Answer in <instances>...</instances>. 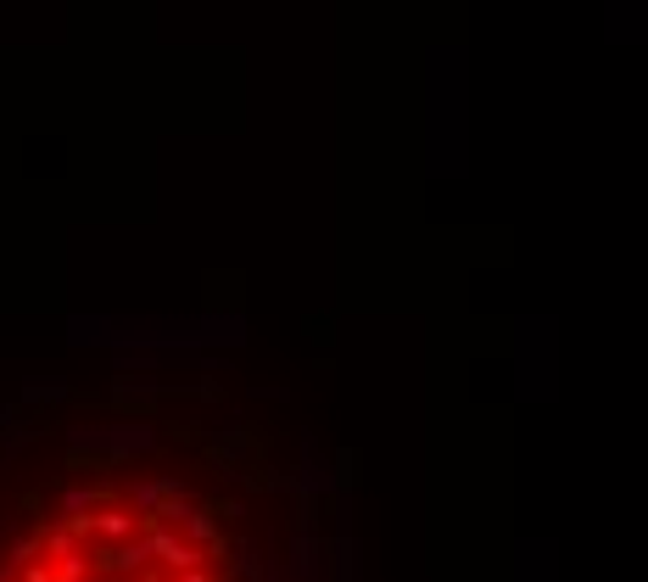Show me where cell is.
I'll use <instances>...</instances> for the list:
<instances>
[{
  "label": "cell",
  "mask_w": 648,
  "mask_h": 582,
  "mask_svg": "<svg viewBox=\"0 0 648 582\" xmlns=\"http://www.w3.org/2000/svg\"><path fill=\"white\" fill-rule=\"evenodd\" d=\"M146 565H157L146 532H140V538H124V543H96V571H102V576H135V571H146Z\"/></svg>",
  "instance_id": "cell-4"
},
{
  "label": "cell",
  "mask_w": 648,
  "mask_h": 582,
  "mask_svg": "<svg viewBox=\"0 0 648 582\" xmlns=\"http://www.w3.org/2000/svg\"><path fill=\"white\" fill-rule=\"evenodd\" d=\"M12 421H18V409H12L7 398H0V437H7V432H12Z\"/></svg>",
  "instance_id": "cell-17"
},
{
  "label": "cell",
  "mask_w": 648,
  "mask_h": 582,
  "mask_svg": "<svg viewBox=\"0 0 648 582\" xmlns=\"http://www.w3.org/2000/svg\"><path fill=\"white\" fill-rule=\"evenodd\" d=\"M168 582H219V571H208V565H191V571H168Z\"/></svg>",
  "instance_id": "cell-16"
},
{
  "label": "cell",
  "mask_w": 648,
  "mask_h": 582,
  "mask_svg": "<svg viewBox=\"0 0 648 582\" xmlns=\"http://www.w3.org/2000/svg\"><path fill=\"white\" fill-rule=\"evenodd\" d=\"M89 576H96V560H89V549L56 560V582H89Z\"/></svg>",
  "instance_id": "cell-13"
},
{
  "label": "cell",
  "mask_w": 648,
  "mask_h": 582,
  "mask_svg": "<svg viewBox=\"0 0 648 582\" xmlns=\"http://www.w3.org/2000/svg\"><path fill=\"white\" fill-rule=\"evenodd\" d=\"M157 392H162V387L146 381V375H135V381H129V375H113V403H124V409H146Z\"/></svg>",
  "instance_id": "cell-11"
},
{
  "label": "cell",
  "mask_w": 648,
  "mask_h": 582,
  "mask_svg": "<svg viewBox=\"0 0 648 582\" xmlns=\"http://www.w3.org/2000/svg\"><path fill=\"white\" fill-rule=\"evenodd\" d=\"M18 398H23L29 409H51V403H67V398H73V387H67L62 375H29Z\"/></svg>",
  "instance_id": "cell-9"
},
{
  "label": "cell",
  "mask_w": 648,
  "mask_h": 582,
  "mask_svg": "<svg viewBox=\"0 0 648 582\" xmlns=\"http://www.w3.org/2000/svg\"><path fill=\"white\" fill-rule=\"evenodd\" d=\"M0 582H12V576H7V571H0Z\"/></svg>",
  "instance_id": "cell-19"
},
{
  "label": "cell",
  "mask_w": 648,
  "mask_h": 582,
  "mask_svg": "<svg viewBox=\"0 0 648 582\" xmlns=\"http://www.w3.org/2000/svg\"><path fill=\"white\" fill-rule=\"evenodd\" d=\"M84 549H89V538H84L73 521L45 527V560H67V554H84Z\"/></svg>",
  "instance_id": "cell-10"
},
{
  "label": "cell",
  "mask_w": 648,
  "mask_h": 582,
  "mask_svg": "<svg viewBox=\"0 0 648 582\" xmlns=\"http://www.w3.org/2000/svg\"><path fill=\"white\" fill-rule=\"evenodd\" d=\"M246 337V325L235 314H184V319H124V314H73L67 342L73 348H235Z\"/></svg>",
  "instance_id": "cell-1"
},
{
  "label": "cell",
  "mask_w": 648,
  "mask_h": 582,
  "mask_svg": "<svg viewBox=\"0 0 648 582\" xmlns=\"http://www.w3.org/2000/svg\"><path fill=\"white\" fill-rule=\"evenodd\" d=\"M173 493H191V487H184L179 476H140V482H129V505H135V510L146 516V527H151V521H157V510L168 505Z\"/></svg>",
  "instance_id": "cell-6"
},
{
  "label": "cell",
  "mask_w": 648,
  "mask_h": 582,
  "mask_svg": "<svg viewBox=\"0 0 648 582\" xmlns=\"http://www.w3.org/2000/svg\"><path fill=\"white\" fill-rule=\"evenodd\" d=\"M146 538H151V554H157L162 571H191V565H208L213 560L202 543H191V538H184L179 527H168V521H151Z\"/></svg>",
  "instance_id": "cell-3"
},
{
  "label": "cell",
  "mask_w": 648,
  "mask_h": 582,
  "mask_svg": "<svg viewBox=\"0 0 648 582\" xmlns=\"http://www.w3.org/2000/svg\"><path fill=\"white\" fill-rule=\"evenodd\" d=\"M107 498H113V493H107V487H96V482H73V487H62V493H56V516H62V521L96 516V510L107 505Z\"/></svg>",
  "instance_id": "cell-8"
},
{
  "label": "cell",
  "mask_w": 648,
  "mask_h": 582,
  "mask_svg": "<svg viewBox=\"0 0 648 582\" xmlns=\"http://www.w3.org/2000/svg\"><path fill=\"white\" fill-rule=\"evenodd\" d=\"M235 571H241V576H252V582H257V576H263V560H257V554H252V549H246V543H241V549H235Z\"/></svg>",
  "instance_id": "cell-15"
},
{
  "label": "cell",
  "mask_w": 648,
  "mask_h": 582,
  "mask_svg": "<svg viewBox=\"0 0 648 582\" xmlns=\"http://www.w3.org/2000/svg\"><path fill=\"white\" fill-rule=\"evenodd\" d=\"M179 532L191 538V543H202L213 560H224V516H219V510L191 505V510H184V521H179Z\"/></svg>",
  "instance_id": "cell-7"
},
{
  "label": "cell",
  "mask_w": 648,
  "mask_h": 582,
  "mask_svg": "<svg viewBox=\"0 0 648 582\" xmlns=\"http://www.w3.org/2000/svg\"><path fill=\"white\" fill-rule=\"evenodd\" d=\"M129 582H168V571H162V565H146V571H135Z\"/></svg>",
  "instance_id": "cell-18"
},
{
  "label": "cell",
  "mask_w": 648,
  "mask_h": 582,
  "mask_svg": "<svg viewBox=\"0 0 648 582\" xmlns=\"http://www.w3.org/2000/svg\"><path fill=\"white\" fill-rule=\"evenodd\" d=\"M18 582H56V560H34L18 571Z\"/></svg>",
  "instance_id": "cell-14"
},
{
  "label": "cell",
  "mask_w": 648,
  "mask_h": 582,
  "mask_svg": "<svg viewBox=\"0 0 648 582\" xmlns=\"http://www.w3.org/2000/svg\"><path fill=\"white\" fill-rule=\"evenodd\" d=\"M45 554V527L40 532H23V538H12V549H7V565L12 571H23V565H34Z\"/></svg>",
  "instance_id": "cell-12"
},
{
  "label": "cell",
  "mask_w": 648,
  "mask_h": 582,
  "mask_svg": "<svg viewBox=\"0 0 648 582\" xmlns=\"http://www.w3.org/2000/svg\"><path fill=\"white\" fill-rule=\"evenodd\" d=\"M67 454L73 459H102V465H129L157 448V426L129 414V421H102V426H67Z\"/></svg>",
  "instance_id": "cell-2"
},
{
  "label": "cell",
  "mask_w": 648,
  "mask_h": 582,
  "mask_svg": "<svg viewBox=\"0 0 648 582\" xmlns=\"http://www.w3.org/2000/svg\"><path fill=\"white\" fill-rule=\"evenodd\" d=\"M89 532H96V543H124V538H140L146 532V516L129 505V498H124V505H118V498H107V505L89 516Z\"/></svg>",
  "instance_id": "cell-5"
}]
</instances>
